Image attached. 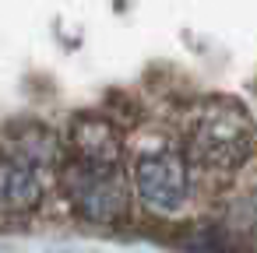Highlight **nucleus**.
<instances>
[{
  "label": "nucleus",
  "instance_id": "3",
  "mask_svg": "<svg viewBox=\"0 0 257 253\" xmlns=\"http://www.w3.org/2000/svg\"><path fill=\"white\" fill-rule=\"evenodd\" d=\"M127 176H131L134 200L159 218L183 214L187 204L194 200V169L187 165L180 148L159 144L141 151Z\"/></svg>",
  "mask_w": 257,
  "mask_h": 253
},
{
  "label": "nucleus",
  "instance_id": "1",
  "mask_svg": "<svg viewBox=\"0 0 257 253\" xmlns=\"http://www.w3.org/2000/svg\"><path fill=\"white\" fill-rule=\"evenodd\" d=\"M180 151L194 172L232 176L257 151L253 116L236 99H208L187 116Z\"/></svg>",
  "mask_w": 257,
  "mask_h": 253
},
{
  "label": "nucleus",
  "instance_id": "2",
  "mask_svg": "<svg viewBox=\"0 0 257 253\" xmlns=\"http://www.w3.org/2000/svg\"><path fill=\"white\" fill-rule=\"evenodd\" d=\"M60 190L71 214L95 228H116L131 218V176L123 165H88L67 158L60 165Z\"/></svg>",
  "mask_w": 257,
  "mask_h": 253
},
{
  "label": "nucleus",
  "instance_id": "4",
  "mask_svg": "<svg viewBox=\"0 0 257 253\" xmlns=\"http://www.w3.org/2000/svg\"><path fill=\"white\" fill-rule=\"evenodd\" d=\"M67 151L74 162L88 165H120L123 130L106 113H78L67 127Z\"/></svg>",
  "mask_w": 257,
  "mask_h": 253
},
{
  "label": "nucleus",
  "instance_id": "5",
  "mask_svg": "<svg viewBox=\"0 0 257 253\" xmlns=\"http://www.w3.org/2000/svg\"><path fill=\"white\" fill-rule=\"evenodd\" d=\"M46 183L36 165L18 155H0V218H29L43 207Z\"/></svg>",
  "mask_w": 257,
  "mask_h": 253
}]
</instances>
